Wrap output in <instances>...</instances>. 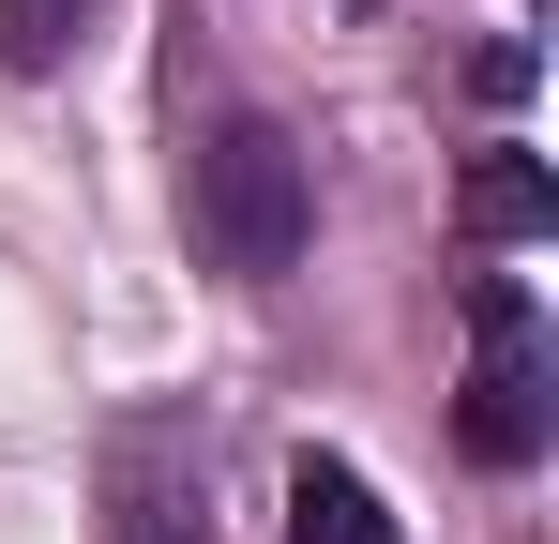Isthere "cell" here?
Here are the masks:
<instances>
[{
  "instance_id": "obj_5",
  "label": "cell",
  "mask_w": 559,
  "mask_h": 544,
  "mask_svg": "<svg viewBox=\"0 0 559 544\" xmlns=\"http://www.w3.org/2000/svg\"><path fill=\"white\" fill-rule=\"evenodd\" d=\"M76 46V0H0V76H46Z\"/></svg>"
},
{
  "instance_id": "obj_1",
  "label": "cell",
  "mask_w": 559,
  "mask_h": 544,
  "mask_svg": "<svg viewBox=\"0 0 559 544\" xmlns=\"http://www.w3.org/2000/svg\"><path fill=\"white\" fill-rule=\"evenodd\" d=\"M182 227H197V258L227 272V287H273L318 243V181H302V152H287L273 121H227L197 152V181H182Z\"/></svg>"
},
{
  "instance_id": "obj_3",
  "label": "cell",
  "mask_w": 559,
  "mask_h": 544,
  "mask_svg": "<svg viewBox=\"0 0 559 544\" xmlns=\"http://www.w3.org/2000/svg\"><path fill=\"white\" fill-rule=\"evenodd\" d=\"M454 212H468V243H545V227H559V181L530 167V152H484V167L454 181Z\"/></svg>"
},
{
  "instance_id": "obj_2",
  "label": "cell",
  "mask_w": 559,
  "mask_h": 544,
  "mask_svg": "<svg viewBox=\"0 0 559 544\" xmlns=\"http://www.w3.org/2000/svg\"><path fill=\"white\" fill-rule=\"evenodd\" d=\"M454 439L484 453V469H530V453H545V318H530L514 272L468 287V393H454Z\"/></svg>"
},
{
  "instance_id": "obj_4",
  "label": "cell",
  "mask_w": 559,
  "mask_h": 544,
  "mask_svg": "<svg viewBox=\"0 0 559 544\" xmlns=\"http://www.w3.org/2000/svg\"><path fill=\"white\" fill-rule=\"evenodd\" d=\"M287 544H393V515H378V484H364V469L302 453V469H287Z\"/></svg>"
}]
</instances>
